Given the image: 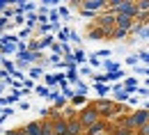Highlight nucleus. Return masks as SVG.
Returning <instances> with one entry per match:
<instances>
[{"mask_svg": "<svg viewBox=\"0 0 149 135\" xmlns=\"http://www.w3.org/2000/svg\"><path fill=\"white\" fill-rule=\"evenodd\" d=\"M135 5H138V16H140V14H147V12H149V0L135 2Z\"/></svg>", "mask_w": 149, "mask_h": 135, "instance_id": "7", "label": "nucleus"}, {"mask_svg": "<svg viewBox=\"0 0 149 135\" xmlns=\"http://www.w3.org/2000/svg\"><path fill=\"white\" fill-rule=\"evenodd\" d=\"M76 60H78V62H83V60H85V55H83V51H78V53H76Z\"/></svg>", "mask_w": 149, "mask_h": 135, "instance_id": "11", "label": "nucleus"}, {"mask_svg": "<svg viewBox=\"0 0 149 135\" xmlns=\"http://www.w3.org/2000/svg\"><path fill=\"white\" fill-rule=\"evenodd\" d=\"M115 25H117V30L129 32L131 28H133V19H131V16H124V14H115Z\"/></svg>", "mask_w": 149, "mask_h": 135, "instance_id": "3", "label": "nucleus"}, {"mask_svg": "<svg viewBox=\"0 0 149 135\" xmlns=\"http://www.w3.org/2000/svg\"><path fill=\"white\" fill-rule=\"evenodd\" d=\"M124 35H126V32H124V30H117V28H115V32H112V37H115V39H122Z\"/></svg>", "mask_w": 149, "mask_h": 135, "instance_id": "9", "label": "nucleus"}, {"mask_svg": "<svg viewBox=\"0 0 149 135\" xmlns=\"http://www.w3.org/2000/svg\"><path fill=\"white\" fill-rule=\"evenodd\" d=\"M69 135H83V124H80L78 117L69 119Z\"/></svg>", "mask_w": 149, "mask_h": 135, "instance_id": "5", "label": "nucleus"}, {"mask_svg": "<svg viewBox=\"0 0 149 135\" xmlns=\"http://www.w3.org/2000/svg\"><path fill=\"white\" fill-rule=\"evenodd\" d=\"M96 110H99L101 119H112V124H115V121H117L119 117L124 115L122 105L112 103V101H108V98H101V101H96Z\"/></svg>", "mask_w": 149, "mask_h": 135, "instance_id": "1", "label": "nucleus"}, {"mask_svg": "<svg viewBox=\"0 0 149 135\" xmlns=\"http://www.w3.org/2000/svg\"><path fill=\"white\" fill-rule=\"evenodd\" d=\"M5 135H25V131H23V128H16V131H7Z\"/></svg>", "mask_w": 149, "mask_h": 135, "instance_id": "10", "label": "nucleus"}, {"mask_svg": "<svg viewBox=\"0 0 149 135\" xmlns=\"http://www.w3.org/2000/svg\"><path fill=\"white\" fill-rule=\"evenodd\" d=\"M23 131L25 135H44V121H30Z\"/></svg>", "mask_w": 149, "mask_h": 135, "instance_id": "4", "label": "nucleus"}, {"mask_svg": "<svg viewBox=\"0 0 149 135\" xmlns=\"http://www.w3.org/2000/svg\"><path fill=\"white\" fill-rule=\"evenodd\" d=\"M78 119H80L83 128H92L94 124L103 121V119H101V115H99V110H96V103H90V105H87V108L78 115Z\"/></svg>", "mask_w": 149, "mask_h": 135, "instance_id": "2", "label": "nucleus"}, {"mask_svg": "<svg viewBox=\"0 0 149 135\" xmlns=\"http://www.w3.org/2000/svg\"><path fill=\"white\" fill-rule=\"evenodd\" d=\"M135 135H149V121H147V124H142V126L135 131Z\"/></svg>", "mask_w": 149, "mask_h": 135, "instance_id": "8", "label": "nucleus"}, {"mask_svg": "<svg viewBox=\"0 0 149 135\" xmlns=\"http://www.w3.org/2000/svg\"><path fill=\"white\" fill-rule=\"evenodd\" d=\"M103 5H106L103 0H87V2H83V9L90 14V12H94V9H101Z\"/></svg>", "mask_w": 149, "mask_h": 135, "instance_id": "6", "label": "nucleus"}]
</instances>
